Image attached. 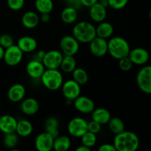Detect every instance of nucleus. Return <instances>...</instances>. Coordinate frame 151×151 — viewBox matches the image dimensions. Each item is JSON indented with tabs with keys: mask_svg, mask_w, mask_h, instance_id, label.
Instances as JSON below:
<instances>
[{
	"mask_svg": "<svg viewBox=\"0 0 151 151\" xmlns=\"http://www.w3.org/2000/svg\"><path fill=\"white\" fill-rule=\"evenodd\" d=\"M118 60H119V63L118 64H119V69L122 71H124V72H128V71H130L132 69L133 66H134L131 60L128 58V56L119 59Z\"/></svg>",
	"mask_w": 151,
	"mask_h": 151,
	"instance_id": "obj_35",
	"label": "nucleus"
},
{
	"mask_svg": "<svg viewBox=\"0 0 151 151\" xmlns=\"http://www.w3.org/2000/svg\"><path fill=\"white\" fill-rule=\"evenodd\" d=\"M35 7L40 14L50 13L54 8V3L52 0H35Z\"/></svg>",
	"mask_w": 151,
	"mask_h": 151,
	"instance_id": "obj_30",
	"label": "nucleus"
},
{
	"mask_svg": "<svg viewBox=\"0 0 151 151\" xmlns=\"http://www.w3.org/2000/svg\"><path fill=\"white\" fill-rule=\"evenodd\" d=\"M128 0H109V7L114 10H121L127 5Z\"/></svg>",
	"mask_w": 151,
	"mask_h": 151,
	"instance_id": "obj_37",
	"label": "nucleus"
},
{
	"mask_svg": "<svg viewBox=\"0 0 151 151\" xmlns=\"http://www.w3.org/2000/svg\"><path fill=\"white\" fill-rule=\"evenodd\" d=\"M96 35L100 38H110L114 33V27L111 23L108 22H103L98 23L96 27Z\"/></svg>",
	"mask_w": 151,
	"mask_h": 151,
	"instance_id": "obj_24",
	"label": "nucleus"
},
{
	"mask_svg": "<svg viewBox=\"0 0 151 151\" xmlns=\"http://www.w3.org/2000/svg\"><path fill=\"white\" fill-rule=\"evenodd\" d=\"M90 150H91V149L86 147V146L83 145H79L76 149H75V150L76 151H90Z\"/></svg>",
	"mask_w": 151,
	"mask_h": 151,
	"instance_id": "obj_44",
	"label": "nucleus"
},
{
	"mask_svg": "<svg viewBox=\"0 0 151 151\" xmlns=\"http://www.w3.org/2000/svg\"><path fill=\"white\" fill-rule=\"evenodd\" d=\"M17 119L10 114H5L0 116V131L3 134L16 132Z\"/></svg>",
	"mask_w": 151,
	"mask_h": 151,
	"instance_id": "obj_19",
	"label": "nucleus"
},
{
	"mask_svg": "<svg viewBox=\"0 0 151 151\" xmlns=\"http://www.w3.org/2000/svg\"><path fill=\"white\" fill-rule=\"evenodd\" d=\"M91 119L100 125H106L111 117L110 111L104 108L94 109L91 112Z\"/></svg>",
	"mask_w": 151,
	"mask_h": 151,
	"instance_id": "obj_22",
	"label": "nucleus"
},
{
	"mask_svg": "<svg viewBox=\"0 0 151 151\" xmlns=\"http://www.w3.org/2000/svg\"><path fill=\"white\" fill-rule=\"evenodd\" d=\"M139 144V138L132 131H123L114 138L113 145L117 151H136Z\"/></svg>",
	"mask_w": 151,
	"mask_h": 151,
	"instance_id": "obj_1",
	"label": "nucleus"
},
{
	"mask_svg": "<svg viewBox=\"0 0 151 151\" xmlns=\"http://www.w3.org/2000/svg\"><path fill=\"white\" fill-rule=\"evenodd\" d=\"M107 124L110 131L114 135L125 131L124 122L119 117H111Z\"/></svg>",
	"mask_w": 151,
	"mask_h": 151,
	"instance_id": "obj_31",
	"label": "nucleus"
},
{
	"mask_svg": "<svg viewBox=\"0 0 151 151\" xmlns=\"http://www.w3.org/2000/svg\"><path fill=\"white\" fill-rule=\"evenodd\" d=\"M40 79L43 86L50 91L60 88L63 83V76L58 69H46Z\"/></svg>",
	"mask_w": 151,
	"mask_h": 151,
	"instance_id": "obj_4",
	"label": "nucleus"
},
{
	"mask_svg": "<svg viewBox=\"0 0 151 151\" xmlns=\"http://www.w3.org/2000/svg\"><path fill=\"white\" fill-rule=\"evenodd\" d=\"M63 57V55L60 51L52 50L45 52V54L42 59V63L45 69H59Z\"/></svg>",
	"mask_w": 151,
	"mask_h": 151,
	"instance_id": "obj_9",
	"label": "nucleus"
},
{
	"mask_svg": "<svg viewBox=\"0 0 151 151\" xmlns=\"http://www.w3.org/2000/svg\"><path fill=\"white\" fill-rule=\"evenodd\" d=\"M74 106L78 112L84 114H91L95 109V104L92 99L86 96L79 95L73 100Z\"/></svg>",
	"mask_w": 151,
	"mask_h": 151,
	"instance_id": "obj_12",
	"label": "nucleus"
},
{
	"mask_svg": "<svg viewBox=\"0 0 151 151\" xmlns=\"http://www.w3.org/2000/svg\"><path fill=\"white\" fill-rule=\"evenodd\" d=\"M14 44V39L10 34L4 33L0 35V46L4 49L7 48Z\"/></svg>",
	"mask_w": 151,
	"mask_h": 151,
	"instance_id": "obj_34",
	"label": "nucleus"
},
{
	"mask_svg": "<svg viewBox=\"0 0 151 151\" xmlns=\"http://www.w3.org/2000/svg\"><path fill=\"white\" fill-rule=\"evenodd\" d=\"M60 1H66V0H60Z\"/></svg>",
	"mask_w": 151,
	"mask_h": 151,
	"instance_id": "obj_47",
	"label": "nucleus"
},
{
	"mask_svg": "<svg viewBox=\"0 0 151 151\" xmlns=\"http://www.w3.org/2000/svg\"><path fill=\"white\" fill-rule=\"evenodd\" d=\"M4 52V49L1 46H0V60H1V59H3Z\"/></svg>",
	"mask_w": 151,
	"mask_h": 151,
	"instance_id": "obj_46",
	"label": "nucleus"
},
{
	"mask_svg": "<svg viewBox=\"0 0 151 151\" xmlns=\"http://www.w3.org/2000/svg\"><path fill=\"white\" fill-rule=\"evenodd\" d=\"M25 94V87L21 83H15L9 88L7 91V98L13 103H19L24 98Z\"/></svg>",
	"mask_w": 151,
	"mask_h": 151,
	"instance_id": "obj_17",
	"label": "nucleus"
},
{
	"mask_svg": "<svg viewBox=\"0 0 151 151\" xmlns=\"http://www.w3.org/2000/svg\"><path fill=\"white\" fill-rule=\"evenodd\" d=\"M60 52L63 55L75 56L80 50V42L73 35H65L60 41Z\"/></svg>",
	"mask_w": 151,
	"mask_h": 151,
	"instance_id": "obj_8",
	"label": "nucleus"
},
{
	"mask_svg": "<svg viewBox=\"0 0 151 151\" xmlns=\"http://www.w3.org/2000/svg\"><path fill=\"white\" fill-rule=\"evenodd\" d=\"M78 10L69 6H66L60 13V19L62 22L67 24L75 23L78 19Z\"/></svg>",
	"mask_w": 151,
	"mask_h": 151,
	"instance_id": "obj_26",
	"label": "nucleus"
},
{
	"mask_svg": "<svg viewBox=\"0 0 151 151\" xmlns=\"http://www.w3.org/2000/svg\"><path fill=\"white\" fill-rule=\"evenodd\" d=\"M23 57L24 52L16 44H13V45L4 49L3 60H4V63L8 66H17L22 61Z\"/></svg>",
	"mask_w": 151,
	"mask_h": 151,
	"instance_id": "obj_7",
	"label": "nucleus"
},
{
	"mask_svg": "<svg viewBox=\"0 0 151 151\" xmlns=\"http://www.w3.org/2000/svg\"><path fill=\"white\" fill-rule=\"evenodd\" d=\"M101 131V125L97 123L94 120H91L88 122V131L97 134Z\"/></svg>",
	"mask_w": 151,
	"mask_h": 151,
	"instance_id": "obj_38",
	"label": "nucleus"
},
{
	"mask_svg": "<svg viewBox=\"0 0 151 151\" xmlns=\"http://www.w3.org/2000/svg\"><path fill=\"white\" fill-rule=\"evenodd\" d=\"M98 2L106 8L109 7V0H98Z\"/></svg>",
	"mask_w": 151,
	"mask_h": 151,
	"instance_id": "obj_45",
	"label": "nucleus"
},
{
	"mask_svg": "<svg viewBox=\"0 0 151 151\" xmlns=\"http://www.w3.org/2000/svg\"><path fill=\"white\" fill-rule=\"evenodd\" d=\"M44 129L53 138L57 137L59 135V122L57 118L54 116L47 118L44 122Z\"/></svg>",
	"mask_w": 151,
	"mask_h": 151,
	"instance_id": "obj_27",
	"label": "nucleus"
},
{
	"mask_svg": "<svg viewBox=\"0 0 151 151\" xmlns=\"http://www.w3.org/2000/svg\"><path fill=\"white\" fill-rule=\"evenodd\" d=\"M68 133L75 138H81L88 131V122L82 117H75L68 123Z\"/></svg>",
	"mask_w": 151,
	"mask_h": 151,
	"instance_id": "obj_6",
	"label": "nucleus"
},
{
	"mask_svg": "<svg viewBox=\"0 0 151 151\" xmlns=\"http://www.w3.org/2000/svg\"><path fill=\"white\" fill-rule=\"evenodd\" d=\"M20 108L24 114L31 116L35 114L38 111L40 105L36 99L33 97H28L26 99L24 98L22 100Z\"/></svg>",
	"mask_w": 151,
	"mask_h": 151,
	"instance_id": "obj_18",
	"label": "nucleus"
},
{
	"mask_svg": "<svg viewBox=\"0 0 151 151\" xmlns=\"http://www.w3.org/2000/svg\"><path fill=\"white\" fill-rule=\"evenodd\" d=\"M81 1L82 6L89 8L90 7H91L94 4H96L98 1V0H81Z\"/></svg>",
	"mask_w": 151,
	"mask_h": 151,
	"instance_id": "obj_42",
	"label": "nucleus"
},
{
	"mask_svg": "<svg viewBox=\"0 0 151 151\" xmlns=\"http://www.w3.org/2000/svg\"><path fill=\"white\" fill-rule=\"evenodd\" d=\"M72 35L83 44H88L96 35V28L91 22L82 21L75 24L72 29Z\"/></svg>",
	"mask_w": 151,
	"mask_h": 151,
	"instance_id": "obj_2",
	"label": "nucleus"
},
{
	"mask_svg": "<svg viewBox=\"0 0 151 151\" xmlns=\"http://www.w3.org/2000/svg\"><path fill=\"white\" fill-rule=\"evenodd\" d=\"M44 54H45V51H44V50H39V51H38L35 53V57H34L33 59L42 62V59L44 58Z\"/></svg>",
	"mask_w": 151,
	"mask_h": 151,
	"instance_id": "obj_43",
	"label": "nucleus"
},
{
	"mask_svg": "<svg viewBox=\"0 0 151 151\" xmlns=\"http://www.w3.org/2000/svg\"><path fill=\"white\" fill-rule=\"evenodd\" d=\"M54 138L49 133H41L35 139V147L38 151H50L52 150Z\"/></svg>",
	"mask_w": 151,
	"mask_h": 151,
	"instance_id": "obj_14",
	"label": "nucleus"
},
{
	"mask_svg": "<svg viewBox=\"0 0 151 151\" xmlns=\"http://www.w3.org/2000/svg\"><path fill=\"white\" fill-rule=\"evenodd\" d=\"M72 79L79 85H85L88 81V75L86 71L81 67H76L72 72Z\"/></svg>",
	"mask_w": 151,
	"mask_h": 151,
	"instance_id": "obj_29",
	"label": "nucleus"
},
{
	"mask_svg": "<svg viewBox=\"0 0 151 151\" xmlns=\"http://www.w3.org/2000/svg\"><path fill=\"white\" fill-rule=\"evenodd\" d=\"M40 22L43 23H48L51 20V16L50 13H41V16H39Z\"/></svg>",
	"mask_w": 151,
	"mask_h": 151,
	"instance_id": "obj_41",
	"label": "nucleus"
},
{
	"mask_svg": "<svg viewBox=\"0 0 151 151\" xmlns=\"http://www.w3.org/2000/svg\"><path fill=\"white\" fill-rule=\"evenodd\" d=\"M137 84L139 88L145 94H151V66L145 65L138 72Z\"/></svg>",
	"mask_w": 151,
	"mask_h": 151,
	"instance_id": "obj_5",
	"label": "nucleus"
},
{
	"mask_svg": "<svg viewBox=\"0 0 151 151\" xmlns=\"http://www.w3.org/2000/svg\"><path fill=\"white\" fill-rule=\"evenodd\" d=\"M89 17L93 22L96 23H100L106 20L107 16V10L106 7L101 5L97 1L96 4L89 7Z\"/></svg>",
	"mask_w": 151,
	"mask_h": 151,
	"instance_id": "obj_20",
	"label": "nucleus"
},
{
	"mask_svg": "<svg viewBox=\"0 0 151 151\" xmlns=\"http://www.w3.org/2000/svg\"><path fill=\"white\" fill-rule=\"evenodd\" d=\"M76 67L77 61L75 56L63 55L60 67H59L62 72L66 74L72 73Z\"/></svg>",
	"mask_w": 151,
	"mask_h": 151,
	"instance_id": "obj_28",
	"label": "nucleus"
},
{
	"mask_svg": "<svg viewBox=\"0 0 151 151\" xmlns=\"http://www.w3.org/2000/svg\"><path fill=\"white\" fill-rule=\"evenodd\" d=\"M128 58L134 65L137 66H144L148 62L149 53L145 49L142 47H137L131 50L128 54Z\"/></svg>",
	"mask_w": 151,
	"mask_h": 151,
	"instance_id": "obj_13",
	"label": "nucleus"
},
{
	"mask_svg": "<svg viewBox=\"0 0 151 151\" xmlns=\"http://www.w3.org/2000/svg\"><path fill=\"white\" fill-rule=\"evenodd\" d=\"M45 69L42 62L35 59L29 60L26 66V72L28 76L35 80L40 79Z\"/></svg>",
	"mask_w": 151,
	"mask_h": 151,
	"instance_id": "obj_15",
	"label": "nucleus"
},
{
	"mask_svg": "<svg viewBox=\"0 0 151 151\" xmlns=\"http://www.w3.org/2000/svg\"><path fill=\"white\" fill-rule=\"evenodd\" d=\"M16 45L24 53H31L36 50L38 42L33 37L24 35L18 39Z\"/></svg>",
	"mask_w": 151,
	"mask_h": 151,
	"instance_id": "obj_16",
	"label": "nucleus"
},
{
	"mask_svg": "<svg viewBox=\"0 0 151 151\" xmlns=\"http://www.w3.org/2000/svg\"><path fill=\"white\" fill-rule=\"evenodd\" d=\"M40 22L39 16L35 12L29 10L25 12L22 17V24L27 29H34Z\"/></svg>",
	"mask_w": 151,
	"mask_h": 151,
	"instance_id": "obj_21",
	"label": "nucleus"
},
{
	"mask_svg": "<svg viewBox=\"0 0 151 151\" xmlns=\"http://www.w3.org/2000/svg\"><path fill=\"white\" fill-rule=\"evenodd\" d=\"M25 0H7V4L10 10L19 11L23 8Z\"/></svg>",
	"mask_w": 151,
	"mask_h": 151,
	"instance_id": "obj_36",
	"label": "nucleus"
},
{
	"mask_svg": "<svg viewBox=\"0 0 151 151\" xmlns=\"http://www.w3.org/2000/svg\"><path fill=\"white\" fill-rule=\"evenodd\" d=\"M18 142H19V136L16 132L4 134L3 143L6 147L13 150L14 147L17 146Z\"/></svg>",
	"mask_w": 151,
	"mask_h": 151,
	"instance_id": "obj_32",
	"label": "nucleus"
},
{
	"mask_svg": "<svg viewBox=\"0 0 151 151\" xmlns=\"http://www.w3.org/2000/svg\"><path fill=\"white\" fill-rule=\"evenodd\" d=\"M70 138L67 136H60L54 138L53 140L52 150L56 151H66L69 150L71 147Z\"/></svg>",
	"mask_w": 151,
	"mask_h": 151,
	"instance_id": "obj_25",
	"label": "nucleus"
},
{
	"mask_svg": "<svg viewBox=\"0 0 151 151\" xmlns=\"http://www.w3.org/2000/svg\"><path fill=\"white\" fill-rule=\"evenodd\" d=\"M66 1L67 6L75 8L77 10H80L83 7L81 0H66Z\"/></svg>",
	"mask_w": 151,
	"mask_h": 151,
	"instance_id": "obj_39",
	"label": "nucleus"
},
{
	"mask_svg": "<svg viewBox=\"0 0 151 151\" xmlns=\"http://www.w3.org/2000/svg\"><path fill=\"white\" fill-rule=\"evenodd\" d=\"M62 94L66 100L73 101L79 95H81V85L75 82L73 79L63 81L61 86Z\"/></svg>",
	"mask_w": 151,
	"mask_h": 151,
	"instance_id": "obj_10",
	"label": "nucleus"
},
{
	"mask_svg": "<svg viewBox=\"0 0 151 151\" xmlns=\"http://www.w3.org/2000/svg\"><path fill=\"white\" fill-rule=\"evenodd\" d=\"M81 138L82 145H83L86 147H88V148L90 149L92 148V147L97 144V134H93V133L89 132V131L86 132Z\"/></svg>",
	"mask_w": 151,
	"mask_h": 151,
	"instance_id": "obj_33",
	"label": "nucleus"
},
{
	"mask_svg": "<svg viewBox=\"0 0 151 151\" xmlns=\"http://www.w3.org/2000/svg\"><path fill=\"white\" fill-rule=\"evenodd\" d=\"M88 44L90 52L94 57H103L108 53V41L105 38L96 36Z\"/></svg>",
	"mask_w": 151,
	"mask_h": 151,
	"instance_id": "obj_11",
	"label": "nucleus"
},
{
	"mask_svg": "<svg viewBox=\"0 0 151 151\" xmlns=\"http://www.w3.org/2000/svg\"><path fill=\"white\" fill-rule=\"evenodd\" d=\"M33 131V126L31 122L25 119L17 121L16 133L19 137H27L32 134Z\"/></svg>",
	"mask_w": 151,
	"mask_h": 151,
	"instance_id": "obj_23",
	"label": "nucleus"
},
{
	"mask_svg": "<svg viewBox=\"0 0 151 151\" xmlns=\"http://www.w3.org/2000/svg\"><path fill=\"white\" fill-rule=\"evenodd\" d=\"M130 50L129 43L122 37H111L108 41V53L116 60L127 57Z\"/></svg>",
	"mask_w": 151,
	"mask_h": 151,
	"instance_id": "obj_3",
	"label": "nucleus"
},
{
	"mask_svg": "<svg viewBox=\"0 0 151 151\" xmlns=\"http://www.w3.org/2000/svg\"><path fill=\"white\" fill-rule=\"evenodd\" d=\"M99 151H116L114 146L113 144H109V143H105L101 145L98 148Z\"/></svg>",
	"mask_w": 151,
	"mask_h": 151,
	"instance_id": "obj_40",
	"label": "nucleus"
}]
</instances>
